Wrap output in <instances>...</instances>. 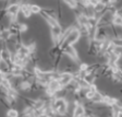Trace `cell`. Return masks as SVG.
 I'll list each match as a JSON object with an SVG mask.
<instances>
[{"instance_id": "obj_4", "label": "cell", "mask_w": 122, "mask_h": 117, "mask_svg": "<svg viewBox=\"0 0 122 117\" xmlns=\"http://www.w3.org/2000/svg\"><path fill=\"white\" fill-rule=\"evenodd\" d=\"M73 117H85V107L77 102H76V105L74 107Z\"/></svg>"}, {"instance_id": "obj_3", "label": "cell", "mask_w": 122, "mask_h": 117, "mask_svg": "<svg viewBox=\"0 0 122 117\" xmlns=\"http://www.w3.org/2000/svg\"><path fill=\"white\" fill-rule=\"evenodd\" d=\"M64 53H66V55L69 57V58L72 59L73 61H76L77 58H79L77 51H76V49L73 47V45L66 46V47H64Z\"/></svg>"}, {"instance_id": "obj_7", "label": "cell", "mask_w": 122, "mask_h": 117, "mask_svg": "<svg viewBox=\"0 0 122 117\" xmlns=\"http://www.w3.org/2000/svg\"><path fill=\"white\" fill-rule=\"evenodd\" d=\"M105 9H106V3L102 2V1H98V3L94 7L95 13H100V12H102Z\"/></svg>"}, {"instance_id": "obj_6", "label": "cell", "mask_w": 122, "mask_h": 117, "mask_svg": "<svg viewBox=\"0 0 122 117\" xmlns=\"http://www.w3.org/2000/svg\"><path fill=\"white\" fill-rule=\"evenodd\" d=\"M112 24L114 26H122V17L121 15H118V14H114L113 15V19H112Z\"/></svg>"}, {"instance_id": "obj_13", "label": "cell", "mask_w": 122, "mask_h": 117, "mask_svg": "<svg viewBox=\"0 0 122 117\" xmlns=\"http://www.w3.org/2000/svg\"><path fill=\"white\" fill-rule=\"evenodd\" d=\"M117 108H118V113H119V115H122V105H119Z\"/></svg>"}, {"instance_id": "obj_2", "label": "cell", "mask_w": 122, "mask_h": 117, "mask_svg": "<svg viewBox=\"0 0 122 117\" xmlns=\"http://www.w3.org/2000/svg\"><path fill=\"white\" fill-rule=\"evenodd\" d=\"M74 79V74L72 72H61L59 77V82H60L61 87H66L70 83H72Z\"/></svg>"}, {"instance_id": "obj_9", "label": "cell", "mask_w": 122, "mask_h": 117, "mask_svg": "<svg viewBox=\"0 0 122 117\" xmlns=\"http://www.w3.org/2000/svg\"><path fill=\"white\" fill-rule=\"evenodd\" d=\"M20 88L22 90H24V91H28V90L30 89V81H23V82H21Z\"/></svg>"}, {"instance_id": "obj_10", "label": "cell", "mask_w": 122, "mask_h": 117, "mask_svg": "<svg viewBox=\"0 0 122 117\" xmlns=\"http://www.w3.org/2000/svg\"><path fill=\"white\" fill-rule=\"evenodd\" d=\"M41 10L43 9L38 5H30V11H32V13H36L37 14V13H41Z\"/></svg>"}, {"instance_id": "obj_11", "label": "cell", "mask_w": 122, "mask_h": 117, "mask_svg": "<svg viewBox=\"0 0 122 117\" xmlns=\"http://www.w3.org/2000/svg\"><path fill=\"white\" fill-rule=\"evenodd\" d=\"M66 6H68L69 9H71V10H75L76 7H77V2H75V1H72V0H70V1H66Z\"/></svg>"}, {"instance_id": "obj_12", "label": "cell", "mask_w": 122, "mask_h": 117, "mask_svg": "<svg viewBox=\"0 0 122 117\" xmlns=\"http://www.w3.org/2000/svg\"><path fill=\"white\" fill-rule=\"evenodd\" d=\"M7 116L8 117H19V112L14 108H11L7 112Z\"/></svg>"}, {"instance_id": "obj_1", "label": "cell", "mask_w": 122, "mask_h": 117, "mask_svg": "<svg viewBox=\"0 0 122 117\" xmlns=\"http://www.w3.org/2000/svg\"><path fill=\"white\" fill-rule=\"evenodd\" d=\"M53 108L59 115L63 116V115H66V111H68V102L63 97H57L55 100V102H53Z\"/></svg>"}, {"instance_id": "obj_8", "label": "cell", "mask_w": 122, "mask_h": 117, "mask_svg": "<svg viewBox=\"0 0 122 117\" xmlns=\"http://www.w3.org/2000/svg\"><path fill=\"white\" fill-rule=\"evenodd\" d=\"M104 95L102 94V93H100V92H97L96 94H95V96L93 97V100H92V101H93V102L94 103H97V104H98V103H102L104 102Z\"/></svg>"}, {"instance_id": "obj_5", "label": "cell", "mask_w": 122, "mask_h": 117, "mask_svg": "<svg viewBox=\"0 0 122 117\" xmlns=\"http://www.w3.org/2000/svg\"><path fill=\"white\" fill-rule=\"evenodd\" d=\"M21 12L23 13L24 18H30V14H32V11H30V5H22L21 6Z\"/></svg>"}]
</instances>
